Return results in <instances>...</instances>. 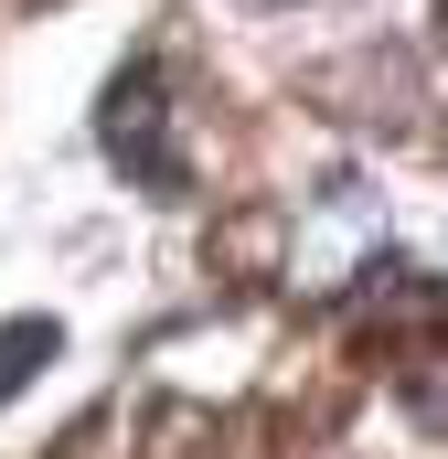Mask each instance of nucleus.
<instances>
[{
	"instance_id": "nucleus-1",
	"label": "nucleus",
	"mask_w": 448,
	"mask_h": 459,
	"mask_svg": "<svg viewBox=\"0 0 448 459\" xmlns=\"http://www.w3.org/2000/svg\"><path fill=\"white\" fill-rule=\"evenodd\" d=\"M108 150L139 160V182H160V193L182 182V160L160 150V75H150V65H128V75L108 86Z\"/></svg>"
},
{
	"instance_id": "nucleus-2",
	"label": "nucleus",
	"mask_w": 448,
	"mask_h": 459,
	"mask_svg": "<svg viewBox=\"0 0 448 459\" xmlns=\"http://www.w3.org/2000/svg\"><path fill=\"white\" fill-rule=\"evenodd\" d=\"M54 352H65V332H54L43 310H22V321H0V406H11V395H22V385H32V374L54 363Z\"/></svg>"
}]
</instances>
